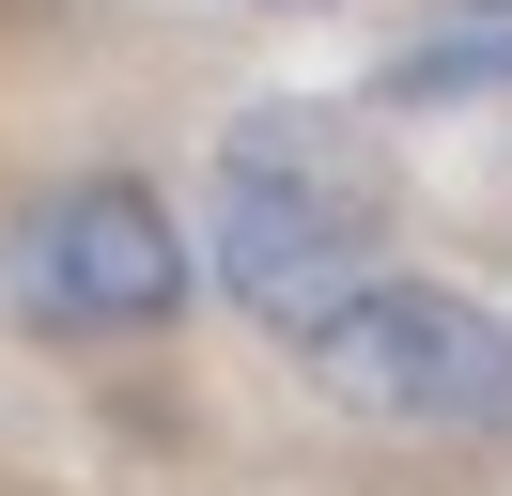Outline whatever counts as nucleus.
<instances>
[{
	"label": "nucleus",
	"mask_w": 512,
	"mask_h": 496,
	"mask_svg": "<svg viewBox=\"0 0 512 496\" xmlns=\"http://www.w3.org/2000/svg\"><path fill=\"white\" fill-rule=\"evenodd\" d=\"M311 372L388 434H512V326L450 279H388L311 341Z\"/></svg>",
	"instance_id": "obj_2"
},
{
	"label": "nucleus",
	"mask_w": 512,
	"mask_h": 496,
	"mask_svg": "<svg viewBox=\"0 0 512 496\" xmlns=\"http://www.w3.org/2000/svg\"><path fill=\"white\" fill-rule=\"evenodd\" d=\"M0 279H16V310H32V326H156V310L187 295L202 264H187V233H171L156 186L94 171V186H63V202L16 217Z\"/></svg>",
	"instance_id": "obj_3"
},
{
	"label": "nucleus",
	"mask_w": 512,
	"mask_h": 496,
	"mask_svg": "<svg viewBox=\"0 0 512 496\" xmlns=\"http://www.w3.org/2000/svg\"><path fill=\"white\" fill-rule=\"evenodd\" d=\"M202 279H218L249 326H280L311 357L357 295H388V171L357 155V124L326 109H249L202 186Z\"/></svg>",
	"instance_id": "obj_1"
}]
</instances>
